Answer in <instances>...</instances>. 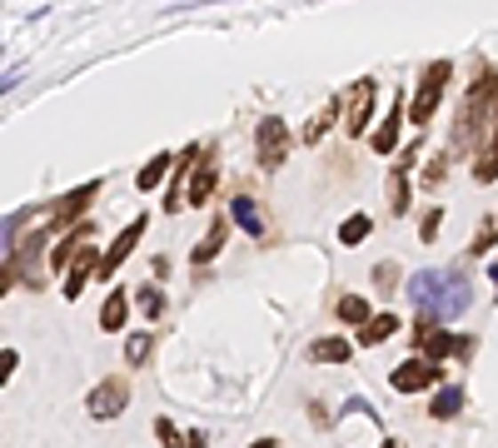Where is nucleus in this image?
<instances>
[{
	"instance_id": "b1692460",
	"label": "nucleus",
	"mask_w": 498,
	"mask_h": 448,
	"mask_svg": "<svg viewBox=\"0 0 498 448\" xmlns=\"http://www.w3.org/2000/svg\"><path fill=\"white\" fill-rule=\"evenodd\" d=\"M459 409H463V388H438L434 404H429V413H434L438 423H444V419H459Z\"/></svg>"
},
{
	"instance_id": "c85d7f7f",
	"label": "nucleus",
	"mask_w": 498,
	"mask_h": 448,
	"mask_svg": "<svg viewBox=\"0 0 498 448\" xmlns=\"http://www.w3.org/2000/svg\"><path fill=\"white\" fill-rule=\"evenodd\" d=\"M494 239H498V220H494V214H488V220L484 224H478V235H473V254H488V249H494Z\"/></svg>"
},
{
	"instance_id": "2f4dec72",
	"label": "nucleus",
	"mask_w": 498,
	"mask_h": 448,
	"mask_svg": "<svg viewBox=\"0 0 498 448\" xmlns=\"http://www.w3.org/2000/svg\"><path fill=\"white\" fill-rule=\"evenodd\" d=\"M473 180H478V185H494V180H498V160H494V155H478V160H473Z\"/></svg>"
},
{
	"instance_id": "72a5a7b5",
	"label": "nucleus",
	"mask_w": 498,
	"mask_h": 448,
	"mask_svg": "<svg viewBox=\"0 0 498 448\" xmlns=\"http://www.w3.org/2000/svg\"><path fill=\"white\" fill-rule=\"evenodd\" d=\"M438 224H444V210H429V214H423V224H419V239H423V244H434Z\"/></svg>"
},
{
	"instance_id": "393cba45",
	"label": "nucleus",
	"mask_w": 498,
	"mask_h": 448,
	"mask_svg": "<svg viewBox=\"0 0 498 448\" xmlns=\"http://www.w3.org/2000/svg\"><path fill=\"white\" fill-rule=\"evenodd\" d=\"M334 314H339V324H359V329L374 319V314H369V299H359V294H344Z\"/></svg>"
},
{
	"instance_id": "9d476101",
	"label": "nucleus",
	"mask_w": 498,
	"mask_h": 448,
	"mask_svg": "<svg viewBox=\"0 0 498 448\" xmlns=\"http://www.w3.org/2000/svg\"><path fill=\"white\" fill-rule=\"evenodd\" d=\"M438 379H444V364H429V359H409V364H398V369L389 373V384H394L398 394H419V388H434Z\"/></svg>"
},
{
	"instance_id": "f3484780",
	"label": "nucleus",
	"mask_w": 498,
	"mask_h": 448,
	"mask_svg": "<svg viewBox=\"0 0 498 448\" xmlns=\"http://www.w3.org/2000/svg\"><path fill=\"white\" fill-rule=\"evenodd\" d=\"M199 155H205V149H199V145H189V149H180V160H174L170 195H165V210H170V214H180V180L189 174V164H199Z\"/></svg>"
},
{
	"instance_id": "6e6552de",
	"label": "nucleus",
	"mask_w": 498,
	"mask_h": 448,
	"mask_svg": "<svg viewBox=\"0 0 498 448\" xmlns=\"http://www.w3.org/2000/svg\"><path fill=\"white\" fill-rule=\"evenodd\" d=\"M214 185H220V149H205L195 164V174H189V189H185V204H195V210H205L214 199Z\"/></svg>"
},
{
	"instance_id": "ddd939ff",
	"label": "nucleus",
	"mask_w": 498,
	"mask_h": 448,
	"mask_svg": "<svg viewBox=\"0 0 498 448\" xmlns=\"http://www.w3.org/2000/svg\"><path fill=\"white\" fill-rule=\"evenodd\" d=\"M224 244H229V214H214L210 229H205V239H199L195 254H189V260H195V269H205V264H210Z\"/></svg>"
},
{
	"instance_id": "c9c22d12",
	"label": "nucleus",
	"mask_w": 498,
	"mask_h": 448,
	"mask_svg": "<svg viewBox=\"0 0 498 448\" xmlns=\"http://www.w3.org/2000/svg\"><path fill=\"white\" fill-rule=\"evenodd\" d=\"M0 373H5V379L15 373V348H5V354H0Z\"/></svg>"
},
{
	"instance_id": "f03ea898",
	"label": "nucleus",
	"mask_w": 498,
	"mask_h": 448,
	"mask_svg": "<svg viewBox=\"0 0 498 448\" xmlns=\"http://www.w3.org/2000/svg\"><path fill=\"white\" fill-rule=\"evenodd\" d=\"M494 120H498V70L488 60H478L473 65V85H469V95H463V115H459V124H454V140L473 145Z\"/></svg>"
},
{
	"instance_id": "aec40b11",
	"label": "nucleus",
	"mask_w": 498,
	"mask_h": 448,
	"mask_svg": "<svg viewBox=\"0 0 498 448\" xmlns=\"http://www.w3.org/2000/svg\"><path fill=\"white\" fill-rule=\"evenodd\" d=\"M394 334H398V319H394V314H374V319L359 329V344L374 348V344H384V339H394Z\"/></svg>"
},
{
	"instance_id": "c756f323",
	"label": "nucleus",
	"mask_w": 498,
	"mask_h": 448,
	"mask_svg": "<svg viewBox=\"0 0 498 448\" xmlns=\"http://www.w3.org/2000/svg\"><path fill=\"white\" fill-rule=\"evenodd\" d=\"M374 284H379V294H394V289H398V264L384 260L379 269H374Z\"/></svg>"
},
{
	"instance_id": "7ed1b4c3",
	"label": "nucleus",
	"mask_w": 498,
	"mask_h": 448,
	"mask_svg": "<svg viewBox=\"0 0 498 448\" xmlns=\"http://www.w3.org/2000/svg\"><path fill=\"white\" fill-rule=\"evenodd\" d=\"M448 75H454V65L448 60H434L429 70L419 75V90H414V100H409V124L423 135V124L434 120V110H438V100H444V85H448Z\"/></svg>"
},
{
	"instance_id": "5701e85b",
	"label": "nucleus",
	"mask_w": 498,
	"mask_h": 448,
	"mask_svg": "<svg viewBox=\"0 0 498 448\" xmlns=\"http://www.w3.org/2000/svg\"><path fill=\"white\" fill-rule=\"evenodd\" d=\"M369 229H374V220H369V214H349V220L339 224V244H344V249L364 244V239H369Z\"/></svg>"
},
{
	"instance_id": "f8f14e48",
	"label": "nucleus",
	"mask_w": 498,
	"mask_h": 448,
	"mask_svg": "<svg viewBox=\"0 0 498 448\" xmlns=\"http://www.w3.org/2000/svg\"><path fill=\"white\" fill-rule=\"evenodd\" d=\"M95 239V224H75L70 235H60V244H50V269L60 274V269H75V260L85 254V244Z\"/></svg>"
},
{
	"instance_id": "2eb2a0df",
	"label": "nucleus",
	"mask_w": 498,
	"mask_h": 448,
	"mask_svg": "<svg viewBox=\"0 0 498 448\" xmlns=\"http://www.w3.org/2000/svg\"><path fill=\"white\" fill-rule=\"evenodd\" d=\"M100 260H105V254H100L95 244H85V254H80V260H75L70 279H65V299H80V294H85V284H90V274L100 269Z\"/></svg>"
},
{
	"instance_id": "58836bf2",
	"label": "nucleus",
	"mask_w": 498,
	"mask_h": 448,
	"mask_svg": "<svg viewBox=\"0 0 498 448\" xmlns=\"http://www.w3.org/2000/svg\"><path fill=\"white\" fill-rule=\"evenodd\" d=\"M488 279H494V289H498V260H494V269H488Z\"/></svg>"
},
{
	"instance_id": "e433bc0d",
	"label": "nucleus",
	"mask_w": 498,
	"mask_h": 448,
	"mask_svg": "<svg viewBox=\"0 0 498 448\" xmlns=\"http://www.w3.org/2000/svg\"><path fill=\"white\" fill-rule=\"evenodd\" d=\"M484 155H494V160H498V120H494V135H488V145H484Z\"/></svg>"
},
{
	"instance_id": "f257e3e1",
	"label": "nucleus",
	"mask_w": 498,
	"mask_h": 448,
	"mask_svg": "<svg viewBox=\"0 0 498 448\" xmlns=\"http://www.w3.org/2000/svg\"><path fill=\"white\" fill-rule=\"evenodd\" d=\"M409 294H414V309L434 314V319H459L473 304V289L459 269H423L409 284Z\"/></svg>"
},
{
	"instance_id": "dca6fc26",
	"label": "nucleus",
	"mask_w": 498,
	"mask_h": 448,
	"mask_svg": "<svg viewBox=\"0 0 498 448\" xmlns=\"http://www.w3.org/2000/svg\"><path fill=\"white\" fill-rule=\"evenodd\" d=\"M349 354H354V344H349L344 334H329V339H314L309 344L314 364H349Z\"/></svg>"
},
{
	"instance_id": "6ab92c4d",
	"label": "nucleus",
	"mask_w": 498,
	"mask_h": 448,
	"mask_svg": "<svg viewBox=\"0 0 498 448\" xmlns=\"http://www.w3.org/2000/svg\"><path fill=\"white\" fill-rule=\"evenodd\" d=\"M124 314H130V294H124V289H110L105 309H100V329H105V334H120V329H124Z\"/></svg>"
},
{
	"instance_id": "473e14b6",
	"label": "nucleus",
	"mask_w": 498,
	"mask_h": 448,
	"mask_svg": "<svg viewBox=\"0 0 498 448\" xmlns=\"http://www.w3.org/2000/svg\"><path fill=\"white\" fill-rule=\"evenodd\" d=\"M155 434H160V444H165V448H189L185 438H180V428H174L170 419H155Z\"/></svg>"
},
{
	"instance_id": "20e7f679",
	"label": "nucleus",
	"mask_w": 498,
	"mask_h": 448,
	"mask_svg": "<svg viewBox=\"0 0 498 448\" xmlns=\"http://www.w3.org/2000/svg\"><path fill=\"white\" fill-rule=\"evenodd\" d=\"M414 348H419V359L444 364V359H454V354H469L473 344L459 334H448V329H438L434 314H419V324H414Z\"/></svg>"
},
{
	"instance_id": "0eeeda50",
	"label": "nucleus",
	"mask_w": 498,
	"mask_h": 448,
	"mask_svg": "<svg viewBox=\"0 0 498 448\" xmlns=\"http://www.w3.org/2000/svg\"><path fill=\"white\" fill-rule=\"evenodd\" d=\"M124 404H130V384H124V379H100L85 398L90 419H120Z\"/></svg>"
},
{
	"instance_id": "4be33fe9",
	"label": "nucleus",
	"mask_w": 498,
	"mask_h": 448,
	"mask_svg": "<svg viewBox=\"0 0 498 448\" xmlns=\"http://www.w3.org/2000/svg\"><path fill=\"white\" fill-rule=\"evenodd\" d=\"M339 105H344V100L334 95V100H329V105H324L319 115H314L309 124H304V135H299V140H304V145H314V140H324V135H329V124L339 120Z\"/></svg>"
},
{
	"instance_id": "412c9836",
	"label": "nucleus",
	"mask_w": 498,
	"mask_h": 448,
	"mask_svg": "<svg viewBox=\"0 0 498 448\" xmlns=\"http://www.w3.org/2000/svg\"><path fill=\"white\" fill-rule=\"evenodd\" d=\"M165 174H174V155H155L149 164H140V174H135V185H140V195H149V189L160 185Z\"/></svg>"
},
{
	"instance_id": "39448f33",
	"label": "nucleus",
	"mask_w": 498,
	"mask_h": 448,
	"mask_svg": "<svg viewBox=\"0 0 498 448\" xmlns=\"http://www.w3.org/2000/svg\"><path fill=\"white\" fill-rule=\"evenodd\" d=\"M289 149H294V135H289V124L279 115H264L260 130H254V160L260 170H279L289 160Z\"/></svg>"
},
{
	"instance_id": "9b49d317",
	"label": "nucleus",
	"mask_w": 498,
	"mask_h": 448,
	"mask_svg": "<svg viewBox=\"0 0 498 448\" xmlns=\"http://www.w3.org/2000/svg\"><path fill=\"white\" fill-rule=\"evenodd\" d=\"M369 115H374V80L364 75V80H354V90H349V100H344V130L349 135H364V130H369Z\"/></svg>"
},
{
	"instance_id": "4c0bfd02",
	"label": "nucleus",
	"mask_w": 498,
	"mask_h": 448,
	"mask_svg": "<svg viewBox=\"0 0 498 448\" xmlns=\"http://www.w3.org/2000/svg\"><path fill=\"white\" fill-rule=\"evenodd\" d=\"M249 448H274V438H260V444H249Z\"/></svg>"
},
{
	"instance_id": "f704fd0d",
	"label": "nucleus",
	"mask_w": 498,
	"mask_h": 448,
	"mask_svg": "<svg viewBox=\"0 0 498 448\" xmlns=\"http://www.w3.org/2000/svg\"><path fill=\"white\" fill-rule=\"evenodd\" d=\"M414 160H419V140H409V145L398 149V164H394V170H414Z\"/></svg>"
},
{
	"instance_id": "1a4fd4ad",
	"label": "nucleus",
	"mask_w": 498,
	"mask_h": 448,
	"mask_svg": "<svg viewBox=\"0 0 498 448\" xmlns=\"http://www.w3.org/2000/svg\"><path fill=\"white\" fill-rule=\"evenodd\" d=\"M145 224H149V220L140 214V220H130V224L120 229V235H115V244L105 249V260H100V279H115V269H120V264L130 260V254H135V244L145 239Z\"/></svg>"
},
{
	"instance_id": "423d86ee",
	"label": "nucleus",
	"mask_w": 498,
	"mask_h": 448,
	"mask_svg": "<svg viewBox=\"0 0 498 448\" xmlns=\"http://www.w3.org/2000/svg\"><path fill=\"white\" fill-rule=\"evenodd\" d=\"M90 199H100V180H90V185L70 189V195H60L55 204L45 210V235H55V229H65V224H85V210H90Z\"/></svg>"
},
{
	"instance_id": "bb28decb",
	"label": "nucleus",
	"mask_w": 498,
	"mask_h": 448,
	"mask_svg": "<svg viewBox=\"0 0 498 448\" xmlns=\"http://www.w3.org/2000/svg\"><path fill=\"white\" fill-rule=\"evenodd\" d=\"M444 180H448V155H434V160H429V170L419 174V185L423 189H438Z\"/></svg>"
},
{
	"instance_id": "a878e982",
	"label": "nucleus",
	"mask_w": 498,
	"mask_h": 448,
	"mask_svg": "<svg viewBox=\"0 0 498 448\" xmlns=\"http://www.w3.org/2000/svg\"><path fill=\"white\" fill-rule=\"evenodd\" d=\"M409 204H414V195H409V170H394V180H389V210L404 214Z\"/></svg>"
},
{
	"instance_id": "a211bd4d",
	"label": "nucleus",
	"mask_w": 498,
	"mask_h": 448,
	"mask_svg": "<svg viewBox=\"0 0 498 448\" xmlns=\"http://www.w3.org/2000/svg\"><path fill=\"white\" fill-rule=\"evenodd\" d=\"M229 220H235L249 239H260V235H264V214H260V204H254V199H245V195L229 204Z\"/></svg>"
},
{
	"instance_id": "4468645a",
	"label": "nucleus",
	"mask_w": 498,
	"mask_h": 448,
	"mask_svg": "<svg viewBox=\"0 0 498 448\" xmlns=\"http://www.w3.org/2000/svg\"><path fill=\"white\" fill-rule=\"evenodd\" d=\"M404 115H409V105H404V95H394L389 115L379 120V130H374V155H394V145H398V124H404Z\"/></svg>"
},
{
	"instance_id": "7c9ffc66",
	"label": "nucleus",
	"mask_w": 498,
	"mask_h": 448,
	"mask_svg": "<svg viewBox=\"0 0 498 448\" xmlns=\"http://www.w3.org/2000/svg\"><path fill=\"white\" fill-rule=\"evenodd\" d=\"M140 309H145V319H160V314H165V294L155 284L140 289Z\"/></svg>"
},
{
	"instance_id": "cd10ccee",
	"label": "nucleus",
	"mask_w": 498,
	"mask_h": 448,
	"mask_svg": "<svg viewBox=\"0 0 498 448\" xmlns=\"http://www.w3.org/2000/svg\"><path fill=\"white\" fill-rule=\"evenodd\" d=\"M149 348H155V339H149V334H130V339H124V359H130V364H145Z\"/></svg>"
}]
</instances>
